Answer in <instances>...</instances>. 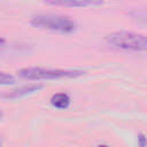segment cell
Returning a JSON list of instances; mask_svg holds the SVG:
<instances>
[{
	"instance_id": "obj_1",
	"label": "cell",
	"mask_w": 147,
	"mask_h": 147,
	"mask_svg": "<svg viewBox=\"0 0 147 147\" xmlns=\"http://www.w3.org/2000/svg\"><path fill=\"white\" fill-rule=\"evenodd\" d=\"M31 25L41 30H48L57 33H71L76 31L77 24L69 16L61 14L44 13L37 14L31 18Z\"/></svg>"
},
{
	"instance_id": "obj_2",
	"label": "cell",
	"mask_w": 147,
	"mask_h": 147,
	"mask_svg": "<svg viewBox=\"0 0 147 147\" xmlns=\"http://www.w3.org/2000/svg\"><path fill=\"white\" fill-rule=\"evenodd\" d=\"M106 42L117 49L141 52L147 47V39L145 34L132 31H115L105 37Z\"/></svg>"
},
{
	"instance_id": "obj_3",
	"label": "cell",
	"mask_w": 147,
	"mask_h": 147,
	"mask_svg": "<svg viewBox=\"0 0 147 147\" xmlns=\"http://www.w3.org/2000/svg\"><path fill=\"white\" fill-rule=\"evenodd\" d=\"M18 76L29 80H49L59 78H75L82 76L84 72L80 70H67V69H46L40 67L23 68L17 71Z\"/></svg>"
},
{
	"instance_id": "obj_4",
	"label": "cell",
	"mask_w": 147,
	"mask_h": 147,
	"mask_svg": "<svg viewBox=\"0 0 147 147\" xmlns=\"http://www.w3.org/2000/svg\"><path fill=\"white\" fill-rule=\"evenodd\" d=\"M42 86L39 84H30V85H25L22 87H18L16 90H13L10 92H7L5 94H1V98H6V99H17V98H22L28 94H31L33 92H37L38 90H40Z\"/></svg>"
},
{
	"instance_id": "obj_5",
	"label": "cell",
	"mask_w": 147,
	"mask_h": 147,
	"mask_svg": "<svg viewBox=\"0 0 147 147\" xmlns=\"http://www.w3.org/2000/svg\"><path fill=\"white\" fill-rule=\"evenodd\" d=\"M47 3L53 6H63V7H93L102 5L101 1H92V0H64V1H47Z\"/></svg>"
},
{
	"instance_id": "obj_6",
	"label": "cell",
	"mask_w": 147,
	"mask_h": 147,
	"mask_svg": "<svg viewBox=\"0 0 147 147\" xmlns=\"http://www.w3.org/2000/svg\"><path fill=\"white\" fill-rule=\"evenodd\" d=\"M51 103L57 109H65L70 105V96L67 93H55L51 98Z\"/></svg>"
},
{
	"instance_id": "obj_7",
	"label": "cell",
	"mask_w": 147,
	"mask_h": 147,
	"mask_svg": "<svg viewBox=\"0 0 147 147\" xmlns=\"http://www.w3.org/2000/svg\"><path fill=\"white\" fill-rule=\"evenodd\" d=\"M14 83H15V79L11 75L5 71H0V85H10Z\"/></svg>"
},
{
	"instance_id": "obj_8",
	"label": "cell",
	"mask_w": 147,
	"mask_h": 147,
	"mask_svg": "<svg viewBox=\"0 0 147 147\" xmlns=\"http://www.w3.org/2000/svg\"><path fill=\"white\" fill-rule=\"evenodd\" d=\"M138 145L140 147H145L146 146V138H145V134L144 133H140L138 136Z\"/></svg>"
},
{
	"instance_id": "obj_9",
	"label": "cell",
	"mask_w": 147,
	"mask_h": 147,
	"mask_svg": "<svg viewBox=\"0 0 147 147\" xmlns=\"http://www.w3.org/2000/svg\"><path fill=\"white\" fill-rule=\"evenodd\" d=\"M2 117H3V113H2V111H0V119H1Z\"/></svg>"
},
{
	"instance_id": "obj_10",
	"label": "cell",
	"mask_w": 147,
	"mask_h": 147,
	"mask_svg": "<svg viewBox=\"0 0 147 147\" xmlns=\"http://www.w3.org/2000/svg\"><path fill=\"white\" fill-rule=\"evenodd\" d=\"M98 147H108V146H107V145H99Z\"/></svg>"
},
{
	"instance_id": "obj_11",
	"label": "cell",
	"mask_w": 147,
	"mask_h": 147,
	"mask_svg": "<svg viewBox=\"0 0 147 147\" xmlns=\"http://www.w3.org/2000/svg\"><path fill=\"white\" fill-rule=\"evenodd\" d=\"M1 42H3V39H2V38H0V44H1Z\"/></svg>"
}]
</instances>
